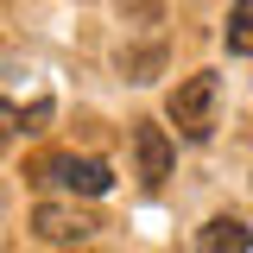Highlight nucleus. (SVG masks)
Segmentation results:
<instances>
[{
  "label": "nucleus",
  "mask_w": 253,
  "mask_h": 253,
  "mask_svg": "<svg viewBox=\"0 0 253 253\" xmlns=\"http://www.w3.org/2000/svg\"><path fill=\"white\" fill-rule=\"evenodd\" d=\"M133 177H139V190H158L165 177H171V133H165L158 121L133 126Z\"/></svg>",
  "instance_id": "20e7f679"
},
{
  "label": "nucleus",
  "mask_w": 253,
  "mask_h": 253,
  "mask_svg": "<svg viewBox=\"0 0 253 253\" xmlns=\"http://www.w3.org/2000/svg\"><path fill=\"white\" fill-rule=\"evenodd\" d=\"M221 38H228V51H234V57H253V0H234V6H228Z\"/></svg>",
  "instance_id": "0eeeda50"
},
{
  "label": "nucleus",
  "mask_w": 253,
  "mask_h": 253,
  "mask_svg": "<svg viewBox=\"0 0 253 253\" xmlns=\"http://www.w3.org/2000/svg\"><path fill=\"white\" fill-rule=\"evenodd\" d=\"M215 95H221V76H215V70L184 76V83L171 89V101H165L171 126H177L184 139H209V133H215Z\"/></svg>",
  "instance_id": "f257e3e1"
},
{
  "label": "nucleus",
  "mask_w": 253,
  "mask_h": 253,
  "mask_svg": "<svg viewBox=\"0 0 253 253\" xmlns=\"http://www.w3.org/2000/svg\"><path fill=\"white\" fill-rule=\"evenodd\" d=\"M247 247H253V228L241 215H215L196 234V253H247Z\"/></svg>",
  "instance_id": "39448f33"
},
{
  "label": "nucleus",
  "mask_w": 253,
  "mask_h": 253,
  "mask_svg": "<svg viewBox=\"0 0 253 253\" xmlns=\"http://www.w3.org/2000/svg\"><path fill=\"white\" fill-rule=\"evenodd\" d=\"M32 184H51V190H70V196H101L114 184V171L89 152H44L32 165Z\"/></svg>",
  "instance_id": "f03ea898"
},
{
  "label": "nucleus",
  "mask_w": 253,
  "mask_h": 253,
  "mask_svg": "<svg viewBox=\"0 0 253 253\" xmlns=\"http://www.w3.org/2000/svg\"><path fill=\"white\" fill-rule=\"evenodd\" d=\"M51 121V101H32V108H13V101H0V146H19L32 133H44Z\"/></svg>",
  "instance_id": "423d86ee"
},
{
  "label": "nucleus",
  "mask_w": 253,
  "mask_h": 253,
  "mask_svg": "<svg viewBox=\"0 0 253 253\" xmlns=\"http://www.w3.org/2000/svg\"><path fill=\"white\" fill-rule=\"evenodd\" d=\"M95 228H101V221H95L89 209L57 203V196H44V203L32 209V234L51 241V247H83V241H95Z\"/></svg>",
  "instance_id": "7ed1b4c3"
}]
</instances>
